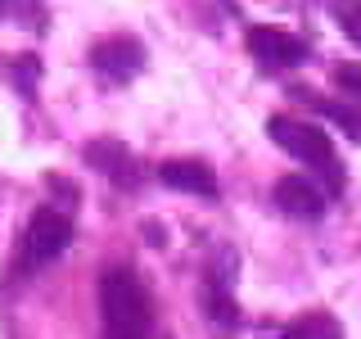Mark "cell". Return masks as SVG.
Returning <instances> with one entry per match:
<instances>
[{
  "mask_svg": "<svg viewBox=\"0 0 361 339\" xmlns=\"http://www.w3.org/2000/svg\"><path fill=\"white\" fill-rule=\"evenodd\" d=\"M99 321H104V339H149V294L127 267H109L99 276Z\"/></svg>",
  "mask_w": 361,
  "mask_h": 339,
  "instance_id": "obj_1",
  "label": "cell"
},
{
  "mask_svg": "<svg viewBox=\"0 0 361 339\" xmlns=\"http://www.w3.org/2000/svg\"><path fill=\"white\" fill-rule=\"evenodd\" d=\"M267 136L280 145V150H289L293 158H302L312 172H325V177H330V190L343 186V167H338V154H334L330 136H325L321 127H312V122H298V118H285V113H276V118L267 122Z\"/></svg>",
  "mask_w": 361,
  "mask_h": 339,
  "instance_id": "obj_2",
  "label": "cell"
},
{
  "mask_svg": "<svg viewBox=\"0 0 361 339\" xmlns=\"http://www.w3.org/2000/svg\"><path fill=\"white\" fill-rule=\"evenodd\" d=\"M73 244V222L63 218L59 208H37L23 231V263L27 267H45Z\"/></svg>",
  "mask_w": 361,
  "mask_h": 339,
  "instance_id": "obj_3",
  "label": "cell"
},
{
  "mask_svg": "<svg viewBox=\"0 0 361 339\" xmlns=\"http://www.w3.org/2000/svg\"><path fill=\"white\" fill-rule=\"evenodd\" d=\"M248 50H253V59L267 64V68H298L307 59V41L285 32V28H267V23L248 28Z\"/></svg>",
  "mask_w": 361,
  "mask_h": 339,
  "instance_id": "obj_4",
  "label": "cell"
},
{
  "mask_svg": "<svg viewBox=\"0 0 361 339\" xmlns=\"http://www.w3.org/2000/svg\"><path fill=\"white\" fill-rule=\"evenodd\" d=\"M276 203L289 218L312 222L330 208V186H321V181H312V177H285V181H276Z\"/></svg>",
  "mask_w": 361,
  "mask_h": 339,
  "instance_id": "obj_5",
  "label": "cell"
},
{
  "mask_svg": "<svg viewBox=\"0 0 361 339\" xmlns=\"http://www.w3.org/2000/svg\"><path fill=\"white\" fill-rule=\"evenodd\" d=\"M90 64H95V73L109 77V82H131L145 64V50H140V41H131V37H113V41H99L95 50H90Z\"/></svg>",
  "mask_w": 361,
  "mask_h": 339,
  "instance_id": "obj_6",
  "label": "cell"
},
{
  "mask_svg": "<svg viewBox=\"0 0 361 339\" xmlns=\"http://www.w3.org/2000/svg\"><path fill=\"white\" fill-rule=\"evenodd\" d=\"M158 181L172 190H185V195H199V199H217V177L199 158H167L158 167Z\"/></svg>",
  "mask_w": 361,
  "mask_h": 339,
  "instance_id": "obj_7",
  "label": "cell"
},
{
  "mask_svg": "<svg viewBox=\"0 0 361 339\" xmlns=\"http://www.w3.org/2000/svg\"><path fill=\"white\" fill-rule=\"evenodd\" d=\"M280 339H343V326H338L334 316H325V312H312V316L289 321Z\"/></svg>",
  "mask_w": 361,
  "mask_h": 339,
  "instance_id": "obj_8",
  "label": "cell"
},
{
  "mask_svg": "<svg viewBox=\"0 0 361 339\" xmlns=\"http://www.w3.org/2000/svg\"><path fill=\"white\" fill-rule=\"evenodd\" d=\"M86 154H90V163H95V167H104V172H113V177H118L122 186H127V181H135V172H131V167H122V158H127V154H122L118 145H104V141H99V145H90Z\"/></svg>",
  "mask_w": 361,
  "mask_h": 339,
  "instance_id": "obj_9",
  "label": "cell"
},
{
  "mask_svg": "<svg viewBox=\"0 0 361 339\" xmlns=\"http://www.w3.org/2000/svg\"><path fill=\"white\" fill-rule=\"evenodd\" d=\"M312 105L321 109V113H330V118H334L348 136H353V141H361V113H357V109H343V105H334V100H312Z\"/></svg>",
  "mask_w": 361,
  "mask_h": 339,
  "instance_id": "obj_10",
  "label": "cell"
},
{
  "mask_svg": "<svg viewBox=\"0 0 361 339\" xmlns=\"http://www.w3.org/2000/svg\"><path fill=\"white\" fill-rule=\"evenodd\" d=\"M338 28L348 32V41L361 45V0H338Z\"/></svg>",
  "mask_w": 361,
  "mask_h": 339,
  "instance_id": "obj_11",
  "label": "cell"
},
{
  "mask_svg": "<svg viewBox=\"0 0 361 339\" xmlns=\"http://www.w3.org/2000/svg\"><path fill=\"white\" fill-rule=\"evenodd\" d=\"M334 82L343 86V95L361 100V64H338V68H334Z\"/></svg>",
  "mask_w": 361,
  "mask_h": 339,
  "instance_id": "obj_12",
  "label": "cell"
},
{
  "mask_svg": "<svg viewBox=\"0 0 361 339\" xmlns=\"http://www.w3.org/2000/svg\"><path fill=\"white\" fill-rule=\"evenodd\" d=\"M14 5H18V0H0V18H5V14H14Z\"/></svg>",
  "mask_w": 361,
  "mask_h": 339,
  "instance_id": "obj_13",
  "label": "cell"
}]
</instances>
